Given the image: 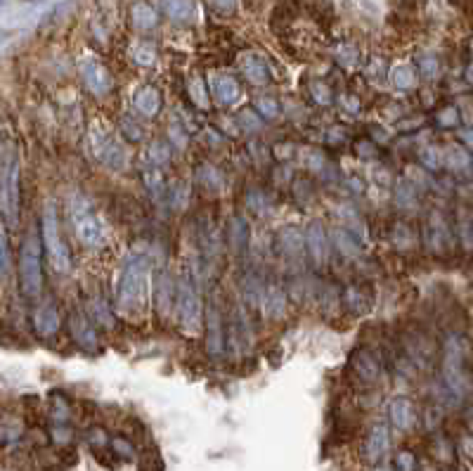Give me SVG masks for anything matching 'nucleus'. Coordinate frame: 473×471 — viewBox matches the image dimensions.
<instances>
[{"instance_id":"f257e3e1","label":"nucleus","mask_w":473,"mask_h":471,"mask_svg":"<svg viewBox=\"0 0 473 471\" xmlns=\"http://www.w3.org/2000/svg\"><path fill=\"white\" fill-rule=\"evenodd\" d=\"M150 261L145 256H128L124 270L119 278L116 304L119 311L131 318V313H140L147 304V289H150Z\"/></svg>"},{"instance_id":"f03ea898","label":"nucleus","mask_w":473,"mask_h":471,"mask_svg":"<svg viewBox=\"0 0 473 471\" xmlns=\"http://www.w3.org/2000/svg\"><path fill=\"white\" fill-rule=\"evenodd\" d=\"M466 355H469V346L462 336H450L445 341V355H443V381L445 388L457 403L462 400L469 386V376H466Z\"/></svg>"},{"instance_id":"7ed1b4c3","label":"nucleus","mask_w":473,"mask_h":471,"mask_svg":"<svg viewBox=\"0 0 473 471\" xmlns=\"http://www.w3.org/2000/svg\"><path fill=\"white\" fill-rule=\"evenodd\" d=\"M0 208L5 225L19 223V161L10 145L3 147V171H0Z\"/></svg>"},{"instance_id":"20e7f679","label":"nucleus","mask_w":473,"mask_h":471,"mask_svg":"<svg viewBox=\"0 0 473 471\" xmlns=\"http://www.w3.org/2000/svg\"><path fill=\"white\" fill-rule=\"evenodd\" d=\"M175 311H178V322L182 332L194 336L201 329V299L197 285L192 280V273L182 270L178 280V299H175Z\"/></svg>"},{"instance_id":"39448f33","label":"nucleus","mask_w":473,"mask_h":471,"mask_svg":"<svg viewBox=\"0 0 473 471\" xmlns=\"http://www.w3.org/2000/svg\"><path fill=\"white\" fill-rule=\"evenodd\" d=\"M43 242L47 249V256H50V266L55 273H69L71 270V254L69 246L64 244L62 232H59L57 223V208L52 201H45L43 206Z\"/></svg>"},{"instance_id":"423d86ee","label":"nucleus","mask_w":473,"mask_h":471,"mask_svg":"<svg viewBox=\"0 0 473 471\" xmlns=\"http://www.w3.org/2000/svg\"><path fill=\"white\" fill-rule=\"evenodd\" d=\"M19 285H22L24 296L40 294V287H43V273H40V249L36 232H29L22 244V251H19Z\"/></svg>"},{"instance_id":"0eeeda50","label":"nucleus","mask_w":473,"mask_h":471,"mask_svg":"<svg viewBox=\"0 0 473 471\" xmlns=\"http://www.w3.org/2000/svg\"><path fill=\"white\" fill-rule=\"evenodd\" d=\"M71 218H73V227H76L78 239L83 242L85 246L97 249L102 246L104 242V230L100 225V220L92 216L90 206H88L85 199H71Z\"/></svg>"},{"instance_id":"6e6552de","label":"nucleus","mask_w":473,"mask_h":471,"mask_svg":"<svg viewBox=\"0 0 473 471\" xmlns=\"http://www.w3.org/2000/svg\"><path fill=\"white\" fill-rule=\"evenodd\" d=\"M390 453V429L386 424H374V427L369 429L367 436H364V443H362V457L364 462L369 464H378L383 462Z\"/></svg>"},{"instance_id":"1a4fd4ad","label":"nucleus","mask_w":473,"mask_h":471,"mask_svg":"<svg viewBox=\"0 0 473 471\" xmlns=\"http://www.w3.org/2000/svg\"><path fill=\"white\" fill-rule=\"evenodd\" d=\"M92 154L109 168H124L126 161H128L126 147L121 145L116 138L97 136V133L92 136Z\"/></svg>"},{"instance_id":"9d476101","label":"nucleus","mask_w":473,"mask_h":471,"mask_svg":"<svg viewBox=\"0 0 473 471\" xmlns=\"http://www.w3.org/2000/svg\"><path fill=\"white\" fill-rule=\"evenodd\" d=\"M306 249L308 256L313 261L315 268H322L327 263V254H329V242H327V232L320 220H310L306 227Z\"/></svg>"},{"instance_id":"9b49d317","label":"nucleus","mask_w":473,"mask_h":471,"mask_svg":"<svg viewBox=\"0 0 473 471\" xmlns=\"http://www.w3.org/2000/svg\"><path fill=\"white\" fill-rule=\"evenodd\" d=\"M450 227L445 223V218L441 213H431L429 220H426L424 225V239H426V246H429V251L433 254H443L445 249L450 246Z\"/></svg>"},{"instance_id":"f8f14e48","label":"nucleus","mask_w":473,"mask_h":471,"mask_svg":"<svg viewBox=\"0 0 473 471\" xmlns=\"http://www.w3.org/2000/svg\"><path fill=\"white\" fill-rule=\"evenodd\" d=\"M80 78L85 88L97 97H104L112 90V76L100 62H83L80 64Z\"/></svg>"},{"instance_id":"ddd939ff","label":"nucleus","mask_w":473,"mask_h":471,"mask_svg":"<svg viewBox=\"0 0 473 471\" xmlns=\"http://www.w3.org/2000/svg\"><path fill=\"white\" fill-rule=\"evenodd\" d=\"M388 417H390V424H393L400 434H407L417 427V407H414V403L409 398H405V395L390 400Z\"/></svg>"},{"instance_id":"4468645a","label":"nucleus","mask_w":473,"mask_h":471,"mask_svg":"<svg viewBox=\"0 0 473 471\" xmlns=\"http://www.w3.org/2000/svg\"><path fill=\"white\" fill-rule=\"evenodd\" d=\"M277 251L282 256H287L289 261H299L303 254V246H306V232H301L296 225H284L280 232H277Z\"/></svg>"},{"instance_id":"2eb2a0df","label":"nucleus","mask_w":473,"mask_h":471,"mask_svg":"<svg viewBox=\"0 0 473 471\" xmlns=\"http://www.w3.org/2000/svg\"><path fill=\"white\" fill-rule=\"evenodd\" d=\"M175 299H178V285L173 287L171 275H168L166 270H161L157 275V280H154V306H157L161 318L171 315V308H173Z\"/></svg>"},{"instance_id":"dca6fc26","label":"nucleus","mask_w":473,"mask_h":471,"mask_svg":"<svg viewBox=\"0 0 473 471\" xmlns=\"http://www.w3.org/2000/svg\"><path fill=\"white\" fill-rule=\"evenodd\" d=\"M208 85H211L215 102L222 107H229L239 100V93H241L239 83H236L232 76H227V73H211V76H208Z\"/></svg>"},{"instance_id":"f3484780","label":"nucleus","mask_w":473,"mask_h":471,"mask_svg":"<svg viewBox=\"0 0 473 471\" xmlns=\"http://www.w3.org/2000/svg\"><path fill=\"white\" fill-rule=\"evenodd\" d=\"M225 329H222V318L218 313V308L211 306L208 308V318H206V346H208V353L213 355V358H218L225 351Z\"/></svg>"},{"instance_id":"a211bd4d","label":"nucleus","mask_w":473,"mask_h":471,"mask_svg":"<svg viewBox=\"0 0 473 471\" xmlns=\"http://www.w3.org/2000/svg\"><path fill=\"white\" fill-rule=\"evenodd\" d=\"M353 367L357 379L364 383H376L381 379V362L376 360V355L371 351H357L353 358Z\"/></svg>"},{"instance_id":"6ab92c4d","label":"nucleus","mask_w":473,"mask_h":471,"mask_svg":"<svg viewBox=\"0 0 473 471\" xmlns=\"http://www.w3.org/2000/svg\"><path fill=\"white\" fill-rule=\"evenodd\" d=\"M33 327L40 336H52L57 334L59 329V315L57 308L52 304H40L36 311H33Z\"/></svg>"},{"instance_id":"aec40b11","label":"nucleus","mask_w":473,"mask_h":471,"mask_svg":"<svg viewBox=\"0 0 473 471\" xmlns=\"http://www.w3.org/2000/svg\"><path fill=\"white\" fill-rule=\"evenodd\" d=\"M284 306H287V294L280 285H270L265 292H263L261 308L263 313L268 315L270 320H280L284 315Z\"/></svg>"},{"instance_id":"412c9836","label":"nucleus","mask_w":473,"mask_h":471,"mask_svg":"<svg viewBox=\"0 0 473 471\" xmlns=\"http://www.w3.org/2000/svg\"><path fill=\"white\" fill-rule=\"evenodd\" d=\"M133 107H135V112L142 114V117H147V119L157 117L159 109H161V95H159V90L152 88V85H145V88H142L138 95H135Z\"/></svg>"},{"instance_id":"4be33fe9","label":"nucleus","mask_w":473,"mask_h":471,"mask_svg":"<svg viewBox=\"0 0 473 471\" xmlns=\"http://www.w3.org/2000/svg\"><path fill=\"white\" fill-rule=\"evenodd\" d=\"M69 327H71L73 341H76L80 348H85V351H97V336H95L92 327L88 325V320H83L80 315H71Z\"/></svg>"},{"instance_id":"5701e85b","label":"nucleus","mask_w":473,"mask_h":471,"mask_svg":"<svg viewBox=\"0 0 473 471\" xmlns=\"http://www.w3.org/2000/svg\"><path fill=\"white\" fill-rule=\"evenodd\" d=\"M246 237H249L246 223H244V220H241L239 216H234V218L227 223V244H229V249H232L234 254H244V249H246Z\"/></svg>"},{"instance_id":"b1692460","label":"nucleus","mask_w":473,"mask_h":471,"mask_svg":"<svg viewBox=\"0 0 473 471\" xmlns=\"http://www.w3.org/2000/svg\"><path fill=\"white\" fill-rule=\"evenodd\" d=\"M241 71H244V76L249 83L253 85H263L268 81V69H265V62H263L261 57L256 55H249L241 59Z\"/></svg>"},{"instance_id":"393cba45","label":"nucleus","mask_w":473,"mask_h":471,"mask_svg":"<svg viewBox=\"0 0 473 471\" xmlns=\"http://www.w3.org/2000/svg\"><path fill=\"white\" fill-rule=\"evenodd\" d=\"M343 304L353 315H364L369 311V296L364 294L362 287H348L346 294H343Z\"/></svg>"},{"instance_id":"a878e982","label":"nucleus","mask_w":473,"mask_h":471,"mask_svg":"<svg viewBox=\"0 0 473 471\" xmlns=\"http://www.w3.org/2000/svg\"><path fill=\"white\" fill-rule=\"evenodd\" d=\"M390 83H393L395 90H412L417 85L414 69H412V66H407V64L395 66V69L390 71Z\"/></svg>"},{"instance_id":"bb28decb","label":"nucleus","mask_w":473,"mask_h":471,"mask_svg":"<svg viewBox=\"0 0 473 471\" xmlns=\"http://www.w3.org/2000/svg\"><path fill=\"white\" fill-rule=\"evenodd\" d=\"M145 183H147V190L157 201H161L166 192V183H164V173H161V166H154L150 164V168L145 171Z\"/></svg>"},{"instance_id":"cd10ccee","label":"nucleus","mask_w":473,"mask_h":471,"mask_svg":"<svg viewBox=\"0 0 473 471\" xmlns=\"http://www.w3.org/2000/svg\"><path fill=\"white\" fill-rule=\"evenodd\" d=\"M417 201L419 197H417L414 185H412L409 180H400V183L395 185V204L405 208V211H409V208L417 206Z\"/></svg>"},{"instance_id":"c85d7f7f","label":"nucleus","mask_w":473,"mask_h":471,"mask_svg":"<svg viewBox=\"0 0 473 471\" xmlns=\"http://www.w3.org/2000/svg\"><path fill=\"white\" fill-rule=\"evenodd\" d=\"M334 242H336V249H339L346 258H357V256H360V244H357V239L348 230H336Z\"/></svg>"},{"instance_id":"c756f323","label":"nucleus","mask_w":473,"mask_h":471,"mask_svg":"<svg viewBox=\"0 0 473 471\" xmlns=\"http://www.w3.org/2000/svg\"><path fill=\"white\" fill-rule=\"evenodd\" d=\"M187 93H189V100H192V105L197 107V109H208V90H206L204 78L194 76L192 81H189Z\"/></svg>"},{"instance_id":"7c9ffc66","label":"nucleus","mask_w":473,"mask_h":471,"mask_svg":"<svg viewBox=\"0 0 473 471\" xmlns=\"http://www.w3.org/2000/svg\"><path fill=\"white\" fill-rule=\"evenodd\" d=\"M227 341L234 353H241V348H246V329L239 322V318H232V322H229V339Z\"/></svg>"},{"instance_id":"2f4dec72","label":"nucleus","mask_w":473,"mask_h":471,"mask_svg":"<svg viewBox=\"0 0 473 471\" xmlns=\"http://www.w3.org/2000/svg\"><path fill=\"white\" fill-rule=\"evenodd\" d=\"M171 206L175 208V211H182V208L187 206V199H189V185L185 183V180H175V183L171 185Z\"/></svg>"},{"instance_id":"473e14b6","label":"nucleus","mask_w":473,"mask_h":471,"mask_svg":"<svg viewBox=\"0 0 473 471\" xmlns=\"http://www.w3.org/2000/svg\"><path fill=\"white\" fill-rule=\"evenodd\" d=\"M197 176H199V183L206 187V190H218V187H222V176H220V171H215L213 166H208V164H204L197 171Z\"/></svg>"},{"instance_id":"72a5a7b5","label":"nucleus","mask_w":473,"mask_h":471,"mask_svg":"<svg viewBox=\"0 0 473 471\" xmlns=\"http://www.w3.org/2000/svg\"><path fill=\"white\" fill-rule=\"evenodd\" d=\"M457 227H459V239L464 242L466 249H471L473 246V216L471 213H466V211L459 213Z\"/></svg>"},{"instance_id":"f704fd0d","label":"nucleus","mask_w":473,"mask_h":471,"mask_svg":"<svg viewBox=\"0 0 473 471\" xmlns=\"http://www.w3.org/2000/svg\"><path fill=\"white\" fill-rule=\"evenodd\" d=\"M147 157H150V164L154 166H164L171 159V150H168L166 143H152L150 150H147Z\"/></svg>"},{"instance_id":"c9c22d12","label":"nucleus","mask_w":473,"mask_h":471,"mask_svg":"<svg viewBox=\"0 0 473 471\" xmlns=\"http://www.w3.org/2000/svg\"><path fill=\"white\" fill-rule=\"evenodd\" d=\"M419 161H421L426 168H431V171H438V168H441V157H438V150L433 145H426L419 150Z\"/></svg>"},{"instance_id":"e433bc0d","label":"nucleus","mask_w":473,"mask_h":471,"mask_svg":"<svg viewBox=\"0 0 473 471\" xmlns=\"http://www.w3.org/2000/svg\"><path fill=\"white\" fill-rule=\"evenodd\" d=\"M109 448L114 450V455L121 457V460H133V457H135L133 443H131V441H126V439H121V436H116V439H112Z\"/></svg>"},{"instance_id":"4c0bfd02","label":"nucleus","mask_w":473,"mask_h":471,"mask_svg":"<svg viewBox=\"0 0 473 471\" xmlns=\"http://www.w3.org/2000/svg\"><path fill=\"white\" fill-rule=\"evenodd\" d=\"M256 109H258V114L263 119H277L280 117V105H277V100H273V97H258Z\"/></svg>"},{"instance_id":"58836bf2","label":"nucleus","mask_w":473,"mask_h":471,"mask_svg":"<svg viewBox=\"0 0 473 471\" xmlns=\"http://www.w3.org/2000/svg\"><path fill=\"white\" fill-rule=\"evenodd\" d=\"M393 244L397 249H409L412 244H414V232H412L407 225H395V230H393Z\"/></svg>"},{"instance_id":"ea45409f","label":"nucleus","mask_w":473,"mask_h":471,"mask_svg":"<svg viewBox=\"0 0 473 471\" xmlns=\"http://www.w3.org/2000/svg\"><path fill=\"white\" fill-rule=\"evenodd\" d=\"M19 436H22V422L19 419H5L3 422V443L8 446V443H15Z\"/></svg>"},{"instance_id":"a19ab883","label":"nucleus","mask_w":473,"mask_h":471,"mask_svg":"<svg viewBox=\"0 0 473 471\" xmlns=\"http://www.w3.org/2000/svg\"><path fill=\"white\" fill-rule=\"evenodd\" d=\"M395 471H419L414 453H409V450H400V453L395 455Z\"/></svg>"},{"instance_id":"79ce46f5","label":"nucleus","mask_w":473,"mask_h":471,"mask_svg":"<svg viewBox=\"0 0 473 471\" xmlns=\"http://www.w3.org/2000/svg\"><path fill=\"white\" fill-rule=\"evenodd\" d=\"M135 62H138L140 66H150L154 64V59H157V55H154V48H150V45H140L138 50H135Z\"/></svg>"},{"instance_id":"37998d69","label":"nucleus","mask_w":473,"mask_h":471,"mask_svg":"<svg viewBox=\"0 0 473 471\" xmlns=\"http://www.w3.org/2000/svg\"><path fill=\"white\" fill-rule=\"evenodd\" d=\"M450 166L455 168V171H464V168L469 166V154L464 150H459V147L450 150Z\"/></svg>"},{"instance_id":"c03bdc74","label":"nucleus","mask_w":473,"mask_h":471,"mask_svg":"<svg viewBox=\"0 0 473 471\" xmlns=\"http://www.w3.org/2000/svg\"><path fill=\"white\" fill-rule=\"evenodd\" d=\"M310 90H313L315 102H320L322 107L331 105V93H329V88L324 83H313V85H310Z\"/></svg>"},{"instance_id":"a18cd8bd","label":"nucleus","mask_w":473,"mask_h":471,"mask_svg":"<svg viewBox=\"0 0 473 471\" xmlns=\"http://www.w3.org/2000/svg\"><path fill=\"white\" fill-rule=\"evenodd\" d=\"M140 471H164V462H161V457L157 453H152V455H147L145 460H142Z\"/></svg>"},{"instance_id":"49530a36","label":"nucleus","mask_w":473,"mask_h":471,"mask_svg":"<svg viewBox=\"0 0 473 471\" xmlns=\"http://www.w3.org/2000/svg\"><path fill=\"white\" fill-rule=\"evenodd\" d=\"M239 121H241V124H246L244 126L246 131H258V128H261V114H253L249 109L239 114Z\"/></svg>"},{"instance_id":"de8ad7c7","label":"nucleus","mask_w":473,"mask_h":471,"mask_svg":"<svg viewBox=\"0 0 473 471\" xmlns=\"http://www.w3.org/2000/svg\"><path fill=\"white\" fill-rule=\"evenodd\" d=\"M168 140H171L173 145H178L180 150L187 145V136H185V133H182V128H180L178 124H173L171 128H168Z\"/></svg>"},{"instance_id":"09e8293b","label":"nucleus","mask_w":473,"mask_h":471,"mask_svg":"<svg viewBox=\"0 0 473 471\" xmlns=\"http://www.w3.org/2000/svg\"><path fill=\"white\" fill-rule=\"evenodd\" d=\"M436 119H438V124L448 128V126H455L459 117H457V109H455V107H448V109L438 112V117H436Z\"/></svg>"},{"instance_id":"8fccbe9b","label":"nucleus","mask_w":473,"mask_h":471,"mask_svg":"<svg viewBox=\"0 0 473 471\" xmlns=\"http://www.w3.org/2000/svg\"><path fill=\"white\" fill-rule=\"evenodd\" d=\"M52 441H55L57 446H66V443L71 441V431L66 427H62V424H57V427L52 429Z\"/></svg>"},{"instance_id":"3c124183","label":"nucleus","mask_w":473,"mask_h":471,"mask_svg":"<svg viewBox=\"0 0 473 471\" xmlns=\"http://www.w3.org/2000/svg\"><path fill=\"white\" fill-rule=\"evenodd\" d=\"M0 246H3V278L8 280V270H10V251H8V237H5V232H3V242H0Z\"/></svg>"},{"instance_id":"603ef678","label":"nucleus","mask_w":473,"mask_h":471,"mask_svg":"<svg viewBox=\"0 0 473 471\" xmlns=\"http://www.w3.org/2000/svg\"><path fill=\"white\" fill-rule=\"evenodd\" d=\"M135 126H138V124H135V121H128V119L124 121V131H126V136L133 140V143H135V140H140V138H142V131H138V128H135Z\"/></svg>"},{"instance_id":"864d4df0","label":"nucleus","mask_w":473,"mask_h":471,"mask_svg":"<svg viewBox=\"0 0 473 471\" xmlns=\"http://www.w3.org/2000/svg\"><path fill=\"white\" fill-rule=\"evenodd\" d=\"M95 308H97V320H102L104 327H112V320L107 318V315H109V311H107L102 304H95Z\"/></svg>"},{"instance_id":"5fc2aeb1","label":"nucleus","mask_w":473,"mask_h":471,"mask_svg":"<svg viewBox=\"0 0 473 471\" xmlns=\"http://www.w3.org/2000/svg\"><path fill=\"white\" fill-rule=\"evenodd\" d=\"M421 66H424V76L426 78H433L438 73V64L436 62H429V59H426V62H421Z\"/></svg>"},{"instance_id":"6e6d98bb","label":"nucleus","mask_w":473,"mask_h":471,"mask_svg":"<svg viewBox=\"0 0 473 471\" xmlns=\"http://www.w3.org/2000/svg\"><path fill=\"white\" fill-rule=\"evenodd\" d=\"M145 12L147 10L138 8V12H135V22H138V24H152V17H147Z\"/></svg>"},{"instance_id":"4d7b16f0","label":"nucleus","mask_w":473,"mask_h":471,"mask_svg":"<svg viewBox=\"0 0 473 471\" xmlns=\"http://www.w3.org/2000/svg\"><path fill=\"white\" fill-rule=\"evenodd\" d=\"M343 102L348 105V107H346L348 112H357V109H360V102H357L355 97H343Z\"/></svg>"},{"instance_id":"13d9d810","label":"nucleus","mask_w":473,"mask_h":471,"mask_svg":"<svg viewBox=\"0 0 473 471\" xmlns=\"http://www.w3.org/2000/svg\"><path fill=\"white\" fill-rule=\"evenodd\" d=\"M371 471H395V469H388V467H374Z\"/></svg>"}]
</instances>
